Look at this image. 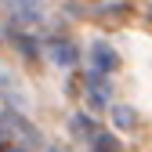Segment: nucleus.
I'll list each match as a JSON object with an SVG mask.
<instances>
[{
  "mask_svg": "<svg viewBox=\"0 0 152 152\" xmlns=\"http://www.w3.org/2000/svg\"><path fill=\"white\" fill-rule=\"evenodd\" d=\"M91 58H94V69H98V72H112V69H116L120 65V58H116V51H112L109 44H94L91 47Z\"/></svg>",
  "mask_w": 152,
  "mask_h": 152,
  "instance_id": "f03ea898",
  "label": "nucleus"
},
{
  "mask_svg": "<svg viewBox=\"0 0 152 152\" xmlns=\"http://www.w3.org/2000/svg\"><path fill=\"white\" fill-rule=\"evenodd\" d=\"M7 7L22 18V22H36V18H40V4H36V0H7Z\"/></svg>",
  "mask_w": 152,
  "mask_h": 152,
  "instance_id": "7ed1b4c3",
  "label": "nucleus"
},
{
  "mask_svg": "<svg viewBox=\"0 0 152 152\" xmlns=\"http://www.w3.org/2000/svg\"><path fill=\"white\" fill-rule=\"evenodd\" d=\"M69 130H72L80 141H91V138H94V123H91V116H72Z\"/></svg>",
  "mask_w": 152,
  "mask_h": 152,
  "instance_id": "39448f33",
  "label": "nucleus"
},
{
  "mask_svg": "<svg viewBox=\"0 0 152 152\" xmlns=\"http://www.w3.org/2000/svg\"><path fill=\"white\" fill-rule=\"evenodd\" d=\"M112 116H116L120 127H130V123H134V112H130L127 105H116V109H112Z\"/></svg>",
  "mask_w": 152,
  "mask_h": 152,
  "instance_id": "0eeeda50",
  "label": "nucleus"
},
{
  "mask_svg": "<svg viewBox=\"0 0 152 152\" xmlns=\"http://www.w3.org/2000/svg\"><path fill=\"white\" fill-rule=\"evenodd\" d=\"M15 47H22V54H29V58H36V47L29 40H22V36H15Z\"/></svg>",
  "mask_w": 152,
  "mask_h": 152,
  "instance_id": "6e6552de",
  "label": "nucleus"
},
{
  "mask_svg": "<svg viewBox=\"0 0 152 152\" xmlns=\"http://www.w3.org/2000/svg\"><path fill=\"white\" fill-rule=\"evenodd\" d=\"M91 145H94L91 152H120V141L112 138V134H94V138H91Z\"/></svg>",
  "mask_w": 152,
  "mask_h": 152,
  "instance_id": "423d86ee",
  "label": "nucleus"
},
{
  "mask_svg": "<svg viewBox=\"0 0 152 152\" xmlns=\"http://www.w3.org/2000/svg\"><path fill=\"white\" fill-rule=\"evenodd\" d=\"M47 58L54 62V65H76V47L69 44V40H62V36H51L47 40Z\"/></svg>",
  "mask_w": 152,
  "mask_h": 152,
  "instance_id": "f257e3e1",
  "label": "nucleus"
},
{
  "mask_svg": "<svg viewBox=\"0 0 152 152\" xmlns=\"http://www.w3.org/2000/svg\"><path fill=\"white\" fill-rule=\"evenodd\" d=\"M87 98H91V105H94V109H105V102H109V83L102 87L98 76H91V91H87Z\"/></svg>",
  "mask_w": 152,
  "mask_h": 152,
  "instance_id": "20e7f679",
  "label": "nucleus"
}]
</instances>
